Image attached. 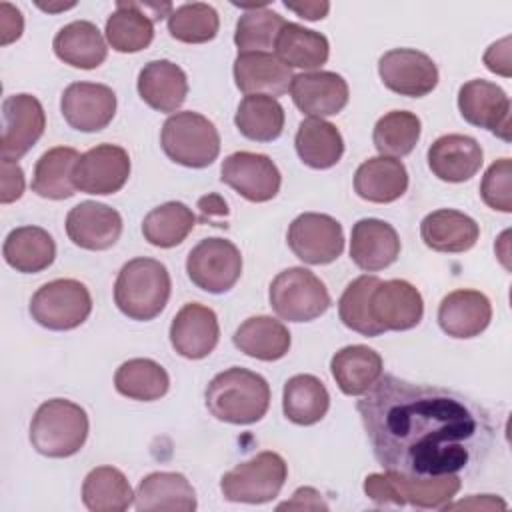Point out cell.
<instances>
[{
	"mask_svg": "<svg viewBox=\"0 0 512 512\" xmlns=\"http://www.w3.org/2000/svg\"><path fill=\"white\" fill-rule=\"evenodd\" d=\"M356 410L378 464L404 478L472 474L494 440L490 414L478 402L392 374H382Z\"/></svg>",
	"mask_w": 512,
	"mask_h": 512,
	"instance_id": "obj_1",
	"label": "cell"
},
{
	"mask_svg": "<svg viewBox=\"0 0 512 512\" xmlns=\"http://www.w3.org/2000/svg\"><path fill=\"white\" fill-rule=\"evenodd\" d=\"M206 408L228 424H254L270 406V386L258 372L232 366L216 374L206 388Z\"/></svg>",
	"mask_w": 512,
	"mask_h": 512,
	"instance_id": "obj_2",
	"label": "cell"
},
{
	"mask_svg": "<svg viewBox=\"0 0 512 512\" xmlns=\"http://www.w3.org/2000/svg\"><path fill=\"white\" fill-rule=\"evenodd\" d=\"M172 290L166 266L154 258L126 262L114 284V302L130 320L146 322L156 318L168 304Z\"/></svg>",
	"mask_w": 512,
	"mask_h": 512,
	"instance_id": "obj_3",
	"label": "cell"
},
{
	"mask_svg": "<svg viewBox=\"0 0 512 512\" xmlns=\"http://www.w3.org/2000/svg\"><path fill=\"white\" fill-rule=\"evenodd\" d=\"M88 438L86 410L66 398H52L38 406L30 422V442L48 458H68L80 452Z\"/></svg>",
	"mask_w": 512,
	"mask_h": 512,
	"instance_id": "obj_4",
	"label": "cell"
},
{
	"mask_svg": "<svg viewBox=\"0 0 512 512\" xmlns=\"http://www.w3.org/2000/svg\"><path fill=\"white\" fill-rule=\"evenodd\" d=\"M460 474H446L436 478H404L394 472L368 474L364 480L366 496L378 504L416 506V508H444L460 490Z\"/></svg>",
	"mask_w": 512,
	"mask_h": 512,
	"instance_id": "obj_5",
	"label": "cell"
},
{
	"mask_svg": "<svg viewBox=\"0 0 512 512\" xmlns=\"http://www.w3.org/2000/svg\"><path fill=\"white\" fill-rule=\"evenodd\" d=\"M164 154L186 168H206L220 154V134L202 114L186 110L166 118L160 134Z\"/></svg>",
	"mask_w": 512,
	"mask_h": 512,
	"instance_id": "obj_6",
	"label": "cell"
},
{
	"mask_svg": "<svg viewBox=\"0 0 512 512\" xmlns=\"http://www.w3.org/2000/svg\"><path fill=\"white\" fill-rule=\"evenodd\" d=\"M270 306L288 322H310L330 308V294L324 282L308 268L282 270L270 284Z\"/></svg>",
	"mask_w": 512,
	"mask_h": 512,
	"instance_id": "obj_7",
	"label": "cell"
},
{
	"mask_svg": "<svg viewBox=\"0 0 512 512\" xmlns=\"http://www.w3.org/2000/svg\"><path fill=\"white\" fill-rule=\"evenodd\" d=\"M288 476V466L278 452H260L234 466L220 478L222 496L230 502L264 504L274 500Z\"/></svg>",
	"mask_w": 512,
	"mask_h": 512,
	"instance_id": "obj_8",
	"label": "cell"
},
{
	"mask_svg": "<svg viewBox=\"0 0 512 512\" xmlns=\"http://www.w3.org/2000/svg\"><path fill=\"white\" fill-rule=\"evenodd\" d=\"M92 312L88 288L74 278H58L42 284L30 300V316L48 330H74Z\"/></svg>",
	"mask_w": 512,
	"mask_h": 512,
	"instance_id": "obj_9",
	"label": "cell"
},
{
	"mask_svg": "<svg viewBox=\"0 0 512 512\" xmlns=\"http://www.w3.org/2000/svg\"><path fill=\"white\" fill-rule=\"evenodd\" d=\"M186 274L204 292H228L242 274V254L226 238H204L188 252Z\"/></svg>",
	"mask_w": 512,
	"mask_h": 512,
	"instance_id": "obj_10",
	"label": "cell"
},
{
	"mask_svg": "<svg viewBox=\"0 0 512 512\" xmlns=\"http://www.w3.org/2000/svg\"><path fill=\"white\" fill-rule=\"evenodd\" d=\"M172 10L170 2H118L106 20V40L116 52H140L154 40V22L170 16Z\"/></svg>",
	"mask_w": 512,
	"mask_h": 512,
	"instance_id": "obj_11",
	"label": "cell"
},
{
	"mask_svg": "<svg viewBox=\"0 0 512 512\" xmlns=\"http://www.w3.org/2000/svg\"><path fill=\"white\" fill-rule=\"evenodd\" d=\"M286 240L296 258L314 266L334 262L344 250L342 224L318 212L296 216L288 228Z\"/></svg>",
	"mask_w": 512,
	"mask_h": 512,
	"instance_id": "obj_12",
	"label": "cell"
},
{
	"mask_svg": "<svg viewBox=\"0 0 512 512\" xmlns=\"http://www.w3.org/2000/svg\"><path fill=\"white\" fill-rule=\"evenodd\" d=\"M2 160H20L44 134L46 114L32 94H12L2 102Z\"/></svg>",
	"mask_w": 512,
	"mask_h": 512,
	"instance_id": "obj_13",
	"label": "cell"
},
{
	"mask_svg": "<svg viewBox=\"0 0 512 512\" xmlns=\"http://www.w3.org/2000/svg\"><path fill=\"white\" fill-rule=\"evenodd\" d=\"M378 74L382 84L410 98L430 94L438 84V68L434 60L414 48H394L380 56Z\"/></svg>",
	"mask_w": 512,
	"mask_h": 512,
	"instance_id": "obj_14",
	"label": "cell"
},
{
	"mask_svg": "<svg viewBox=\"0 0 512 512\" xmlns=\"http://www.w3.org/2000/svg\"><path fill=\"white\" fill-rule=\"evenodd\" d=\"M220 180L234 188L248 202L272 200L282 184L278 166L258 152H234L220 166Z\"/></svg>",
	"mask_w": 512,
	"mask_h": 512,
	"instance_id": "obj_15",
	"label": "cell"
},
{
	"mask_svg": "<svg viewBox=\"0 0 512 512\" xmlns=\"http://www.w3.org/2000/svg\"><path fill=\"white\" fill-rule=\"evenodd\" d=\"M130 176V156L122 146L98 144L80 154L72 180L76 190L96 196L118 192Z\"/></svg>",
	"mask_w": 512,
	"mask_h": 512,
	"instance_id": "obj_16",
	"label": "cell"
},
{
	"mask_svg": "<svg viewBox=\"0 0 512 512\" xmlns=\"http://www.w3.org/2000/svg\"><path fill=\"white\" fill-rule=\"evenodd\" d=\"M458 110L468 124L510 142V98L498 84L482 78L464 82L458 90Z\"/></svg>",
	"mask_w": 512,
	"mask_h": 512,
	"instance_id": "obj_17",
	"label": "cell"
},
{
	"mask_svg": "<svg viewBox=\"0 0 512 512\" xmlns=\"http://www.w3.org/2000/svg\"><path fill=\"white\" fill-rule=\"evenodd\" d=\"M60 110L70 128L100 132L116 114V94L106 84L72 82L62 92Z\"/></svg>",
	"mask_w": 512,
	"mask_h": 512,
	"instance_id": "obj_18",
	"label": "cell"
},
{
	"mask_svg": "<svg viewBox=\"0 0 512 512\" xmlns=\"http://www.w3.org/2000/svg\"><path fill=\"white\" fill-rule=\"evenodd\" d=\"M370 314L384 332L410 330L424 316L422 294L406 280H380L370 294Z\"/></svg>",
	"mask_w": 512,
	"mask_h": 512,
	"instance_id": "obj_19",
	"label": "cell"
},
{
	"mask_svg": "<svg viewBox=\"0 0 512 512\" xmlns=\"http://www.w3.org/2000/svg\"><path fill=\"white\" fill-rule=\"evenodd\" d=\"M66 234L84 250H108L122 234V216L108 204L86 200L68 212Z\"/></svg>",
	"mask_w": 512,
	"mask_h": 512,
	"instance_id": "obj_20",
	"label": "cell"
},
{
	"mask_svg": "<svg viewBox=\"0 0 512 512\" xmlns=\"http://www.w3.org/2000/svg\"><path fill=\"white\" fill-rule=\"evenodd\" d=\"M218 338L220 326L216 312L204 304L188 302L172 318L170 344L188 360L206 358L216 348Z\"/></svg>",
	"mask_w": 512,
	"mask_h": 512,
	"instance_id": "obj_21",
	"label": "cell"
},
{
	"mask_svg": "<svg viewBox=\"0 0 512 512\" xmlns=\"http://www.w3.org/2000/svg\"><path fill=\"white\" fill-rule=\"evenodd\" d=\"M290 96L296 108L310 118L334 116L348 104V84L336 72H302L292 78Z\"/></svg>",
	"mask_w": 512,
	"mask_h": 512,
	"instance_id": "obj_22",
	"label": "cell"
},
{
	"mask_svg": "<svg viewBox=\"0 0 512 512\" xmlns=\"http://www.w3.org/2000/svg\"><path fill=\"white\" fill-rule=\"evenodd\" d=\"M400 256V238L384 220L362 218L352 226L350 258L364 272L388 268Z\"/></svg>",
	"mask_w": 512,
	"mask_h": 512,
	"instance_id": "obj_23",
	"label": "cell"
},
{
	"mask_svg": "<svg viewBox=\"0 0 512 512\" xmlns=\"http://www.w3.org/2000/svg\"><path fill=\"white\" fill-rule=\"evenodd\" d=\"M484 154L472 136L444 134L428 148V168L444 182H466L480 170Z\"/></svg>",
	"mask_w": 512,
	"mask_h": 512,
	"instance_id": "obj_24",
	"label": "cell"
},
{
	"mask_svg": "<svg viewBox=\"0 0 512 512\" xmlns=\"http://www.w3.org/2000/svg\"><path fill=\"white\" fill-rule=\"evenodd\" d=\"M490 320L492 304L480 290H454L446 294L438 306V324L452 338L480 336Z\"/></svg>",
	"mask_w": 512,
	"mask_h": 512,
	"instance_id": "obj_25",
	"label": "cell"
},
{
	"mask_svg": "<svg viewBox=\"0 0 512 512\" xmlns=\"http://www.w3.org/2000/svg\"><path fill=\"white\" fill-rule=\"evenodd\" d=\"M234 82L236 88L250 94H266V96H282L290 90L292 70L278 60V56L270 52H248L238 54L234 60Z\"/></svg>",
	"mask_w": 512,
	"mask_h": 512,
	"instance_id": "obj_26",
	"label": "cell"
},
{
	"mask_svg": "<svg viewBox=\"0 0 512 512\" xmlns=\"http://www.w3.org/2000/svg\"><path fill=\"white\" fill-rule=\"evenodd\" d=\"M420 236L422 242L436 252L458 254L470 250L476 244L480 226L474 218L460 210L440 208L424 216L420 222Z\"/></svg>",
	"mask_w": 512,
	"mask_h": 512,
	"instance_id": "obj_27",
	"label": "cell"
},
{
	"mask_svg": "<svg viewBox=\"0 0 512 512\" xmlns=\"http://www.w3.org/2000/svg\"><path fill=\"white\" fill-rule=\"evenodd\" d=\"M138 94L158 112H176L188 94L186 72L170 60H152L138 74Z\"/></svg>",
	"mask_w": 512,
	"mask_h": 512,
	"instance_id": "obj_28",
	"label": "cell"
},
{
	"mask_svg": "<svg viewBox=\"0 0 512 512\" xmlns=\"http://www.w3.org/2000/svg\"><path fill=\"white\" fill-rule=\"evenodd\" d=\"M134 506L138 512H192L196 510V492L180 472H152L138 484Z\"/></svg>",
	"mask_w": 512,
	"mask_h": 512,
	"instance_id": "obj_29",
	"label": "cell"
},
{
	"mask_svg": "<svg viewBox=\"0 0 512 512\" xmlns=\"http://www.w3.org/2000/svg\"><path fill=\"white\" fill-rule=\"evenodd\" d=\"M408 188L406 166L398 158L374 156L364 160L354 174V192L368 202L388 204Z\"/></svg>",
	"mask_w": 512,
	"mask_h": 512,
	"instance_id": "obj_30",
	"label": "cell"
},
{
	"mask_svg": "<svg viewBox=\"0 0 512 512\" xmlns=\"http://www.w3.org/2000/svg\"><path fill=\"white\" fill-rule=\"evenodd\" d=\"M382 356L364 346L352 344L338 350L330 360V372L346 396H362L382 376Z\"/></svg>",
	"mask_w": 512,
	"mask_h": 512,
	"instance_id": "obj_31",
	"label": "cell"
},
{
	"mask_svg": "<svg viewBox=\"0 0 512 512\" xmlns=\"http://www.w3.org/2000/svg\"><path fill=\"white\" fill-rule=\"evenodd\" d=\"M52 48L64 64L80 70L98 68L108 56L102 32L88 20H74L62 26L54 36Z\"/></svg>",
	"mask_w": 512,
	"mask_h": 512,
	"instance_id": "obj_32",
	"label": "cell"
},
{
	"mask_svg": "<svg viewBox=\"0 0 512 512\" xmlns=\"http://www.w3.org/2000/svg\"><path fill=\"white\" fill-rule=\"evenodd\" d=\"M2 254L16 272L36 274L46 270L56 258L52 236L40 226H18L8 232Z\"/></svg>",
	"mask_w": 512,
	"mask_h": 512,
	"instance_id": "obj_33",
	"label": "cell"
},
{
	"mask_svg": "<svg viewBox=\"0 0 512 512\" xmlns=\"http://www.w3.org/2000/svg\"><path fill=\"white\" fill-rule=\"evenodd\" d=\"M232 342L250 358L274 362L288 354L292 340L280 320L272 316H252L236 328Z\"/></svg>",
	"mask_w": 512,
	"mask_h": 512,
	"instance_id": "obj_34",
	"label": "cell"
},
{
	"mask_svg": "<svg viewBox=\"0 0 512 512\" xmlns=\"http://www.w3.org/2000/svg\"><path fill=\"white\" fill-rule=\"evenodd\" d=\"M274 50L278 60L288 68H302L314 72L326 64L330 44L324 34L304 28L296 22H286L276 38Z\"/></svg>",
	"mask_w": 512,
	"mask_h": 512,
	"instance_id": "obj_35",
	"label": "cell"
},
{
	"mask_svg": "<svg viewBox=\"0 0 512 512\" xmlns=\"http://www.w3.org/2000/svg\"><path fill=\"white\" fill-rule=\"evenodd\" d=\"M294 144L300 160L316 170L336 166L344 154V140L340 130L324 118L302 120Z\"/></svg>",
	"mask_w": 512,
	"mask_h": 512,
	"instance_id": "obj_36",
	"label": "cell"
},
{
	"mask_svg": "<svg viewBox=\"0 0 512 512\" xmlns=\"http://www.w3.org/2000/svg\"><path fill=\"white\" fill-rule=\"evenodd\" d=\"M330 408V394L324 382L312 374H296L286 380L282 392L284 416L298 426L320 422Z\"/></svg>",
	"mask_w": 512,
	"mask_h": 512,
	"instance_id": "obj_37",
	"label": "cell"
},
{
	"mask_svg": "<svg viewBox=\"0 0 512 512\" xmlns=\"http://www.w3.org/2000/svg\"><path fill=\"white\" fill-rule=\"evenodd\" d=\"M78 158L80 154L68 146H56L46 150L34 166L32 192L48 200L72 198L76 194L72 172Z\"/></svg>",
	"mask_w": 512,
	"mask_h": 512,
	"instance_id": "obj_38",
	"label": "cell"
},
{
	"mask_svg": "<svg viewBox=\"0 0 512 512\" xmlns=\"http://www.w3.org/2000/svg\"><path fill=\"white\" fill-rule=\"evenodd\" d=\"M284 108L282 104L266 94L244 96L238 104L234 124L240 134L254 142H272L284 130Z\"/></svg>",
	"mask_w": 512,
	"mask_h": 512,
	"instance_id": "obj_39",
	"label": "cell"
},
{
	"mask_svg": "<svg viewBox=\"0 0 512 512\" xmlns=\"http://www.w3.org/2000/svg\"><path fill=\"white\" fill-rule=\"evenodd\" d=\"M82 502L92 512H122L134 502V492L118 468L98 466L84 478Z\"/></svg>",
	"mask_w": 512,
	"mask_h": 512,
	"instance_id": "obj_40",
	"label": "cell"
},
{
	"mask_svg": "<svg viewBox=\"0 0 512 512\" xmlns=\"http://www.w3.org/2000/svg\"><path fill=\"white\" fill-rule=\"evenodd\" d=\"M114 388L118 394L130 400L152 402L168 392L170 376L158 362L150 358H132L120 364L116 370Z\"/></svg>",
	"mask_w": 512,
	"mask_h": 512,
	"instance_id": "obj_41",
	"label": "cell"
},
{
	"mask_svg": "<svg viewBox=\"0 0 512 512\" xmlns=\"http://www.w3.org/2000/svg\"><path fill=\"white\" fill-rule=\"evenodd\" d=\"M196 226L194 212L182 202H166L152 208L142 222V234L156 248H174Z\"/></svg>",
	"mask_w": 512,
	"mask_h": 512,
	"instance_id": "obj_42",
	"label": "cell"
},
{
	"mask_svg": "<svg viewBox=\"0 0 512 512\" xmlns=\"http://www.w3.org/2000/svg\"><path fill=\"white\" fill-rule=\"evenodd\" d=\"M420 118L408 110H392L384 114L372 132V142L380 156L402 158L414 150L420 140Z\"/></svg>",
	"mask_w": 512,
	"mask_h": 512,
	"instance_id": "obj_43",
	"label": "cell"
},
{
	"mask_svg": "<svg viewBox=\"0 0 512 512\" xmlns=\"http://www.w3.org/2000/svg\"><path fill=\"white\" fill-rule=\"evenodd\" d=\"M378 282L380 278L372 274L358 276L346 286L338 300V316L342 324L362 336H380L384 332L370 314V294Z\"/></svg>",
	"mask_w": 512,
	"mask_h": 512,
	"instance_id": "obj_44",
	"label": "cell"
},
{
	"mask_svg": "<svg viewBox=\"0 0 512 512\" xmlns=\"http://www.w3.org/2000/svg\"><path fill=\"white\" fill-rule=\"evenodd\" d=\"M284 24L286 20L266 6L246 10L238 18L234 32V44L238 46V54L272 50Z\"/></svg>",
	"mask_w": 512,
	"mask_h": 512,
	"instance_id": "obj_45",
	"label": "cell"
},
{
	"mask_svg": "<svg viewBox=\"0 0 512 512\" xmlns=\"http://www.w3.org/2000/svg\"><path fill=\"white\" fill-rule=\"evenodd\" d=\"M220 18L218 12L204 2L182 4L168 16V32L178 42L204 44L218 34Z\"/></svg>",
	"mask_w": 512,
	"mask_h": 512,
	"instance_id": "obj_46",
	"label": "cell"
},
{
	"mask_svg": "<svg viewBox=\"0 0 512 512\" xmlns=\"http://www.w3.org/2000/svg\"><path fill=\"white\" fill-rule=\"evenodd\" d=\"M510 176H512V162L510 158H500L486 170L480 196L486 206L498 212H512V192H510Z\"/></svg>",
	"mask_w": 512,
	"mask_h": 512,
	"instance_id": "obj_47",
	"label": "cell"
},
{
	"mask_svg": "<svg viewBox=\"0 0 512 512\" xmlns=\"http://www.w3.org/2000/svg\"><path fill=\"white\" fill-rule=\"evenodd\" d=\"M24 194V172L18 162L2 160L0 164V202L10 204Z\"/></svg>",
	"mask_w": 512,
	"mask_h": 512,
	"instance_id": "obj_48",
	"label": "cell"
},
{
	"mask_svg": "<svg viewBox=\"0 0 512 512\" xmlns=\"http://www.w3.org/2000/svg\"><path fill=\"white\" fill-rule=\"evenodd\" d=\"M24 30L22 12L10 2H0V44L8 46L18 40Z\"/></svg>",
	"mask_w": 512,
	"mask_h": 512,
	"instance_id": "obj_49",
	"label": "cell"
},
{
	"mask_svg": "<svg viewBox=\"0 0 512 512\" xmlns=\"http://www.w3.org/2000/svg\"><path fill=\"white\" fill-rule=\"evenodd\" d=\"M484 64L490 72H496L504 78H508L510 72V36L494 42L486 54H484Z\"/></svg>",
	"mask_w": 512,
	"mask_h": 512,
	"instance_id": "obj_50",
	"label": "cell"
},
{
	"mask_svg": "<svg viewBox=\"0 0 512 512\" xmlns=\"http://www.w3.org/2000/svg\"><path fill=\"white\" fill-rule=\"evenodd\" d=\"M278 510H328V504L322 500V494L316 488L302 486L290 500L278 504Z\"/></svg>",
	"mask_w": 512,
	"mask_h": 512,
	"instance_id": "obj_51",
	"label": "cell"
},
{
	"mask_svg": "<svg viewBox=\"0 0 512 512\" xmlns=\"http://www.w3.org/2000/svg\"><path fill=\"white\" fill-rule=\"evenodd\" d=\"M460 508H472V510H506V502L492 496V494H482V496H472L468 500H460L454 504H446L442 510H460Z\"/></svg>",
	"mask_w": 512,
	"mask_h": 512,
	"instance_id": "obj_52",
	"label": "cell"
},
{
	"mask_svg": "<svg viewBox=\"0 0 512 512\" xmlns=\"http://www.w3.org/2000/svg\"><path fill=\"white\" fill-rule=\"evenodd\" d=\"M284 6L292 12H296L300 18H306V20H322L330 10L328 2H302V4L284 2Z\"/></svg>",
	"mask_w": 512,
	"mask_h": 512,
	"instance_id": "obj_53",
	"label": "cell"
},
{
	"mask_svg": "<svg viewBox=\"0 0 512 512\" xmlns=\"http://www.w3.org/2000/svg\"><path fill=\"white\" fill-rule=\"evenodd\" d=\"M36 6H38L40 10H46V12H60V10L74 8L76 4H74V2H68V4H42V2H38Z\"/></svg>",
	"mask_w": 512,
	"mask_h": 512,
	"instance_id": "obj_54",
	"label": "cell"
}]
</instances>
